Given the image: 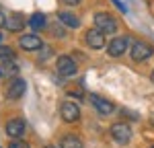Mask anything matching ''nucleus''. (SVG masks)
Listing matches in <instances>:
<instances>
[{
  "instance_id": "obj_1",
  "label": "nucleus",
  "mask_w": 154,
  "mask_h": 148,
  "mask_svg": "<svg viewBox=\"0 0 154 148\" xmlns=\"http://www.w3.org/2000/svg\"><path fill=\"white\" fill-rule=\"evenodd\" d=\"M93 23H95V27L99 29V31H103L105 35H111V33H115L117 31V19L111 14V12H105V11H101V12H97L95 14V19H93Z\"/></svg>"
},
{
  "instance_id": "obj_2",
  "label": "nucleus",
  "mask_w": 154,
  "mask_h": 148,
  "mask_svg": "<svg viewBox=\"0 0 154 148\" xmlns=\"http://www.w3.org/2000/svg\"><path fill=\"white\" fill-rule=\"evenodd\" d=\"M109 134H111V138H113L115 144L125 146V144H130V142H131L134 132H131V128H130V123H128V122H115L113 125H111Z\"/></svg>"
},
{
  "instance_id": "obj_3",
  "label": "nucleus",
  "mask_w": 154,
  "mask_h": 148,
  "mask_svg": "<svg viewBox=\"0 0 154 148\" xmlns=\"http://www.w3.org/2000/svg\"><path fill=\"white\" fill-rule=\"evenodd\" d=\"M154 56V45L152 43H148V41H142V39H138V41H134L130 48V58L134 62H146L148 58H152Z\"/></svg>"
},
{
  "instance_id": "obj_4",
  "label": "nucleus",
  "mask_w": 154,
  "mask_h": 148,
  "mask_svg": "<svg viewBox=\"0 0 154 148\" xmlns=\"http://www.w3.org/2000/svg\"><path fill=\"white\" fill-rule=\"evenodd\" d=\"M25 88H27V82L21 76H12L8 80V85H6V88H4V97L8 101H17V99H21L25 95Z\"/></svg>"
},
{
  "instance_id": "obj_5",
  "label": "nucleus",
  "mask_w": 154,
  "mask_h": 148,
  "mask_svg": "<svg viewBox=\"0 0 154 148\" xmlns=\"http://www.w3.org/2000/svg\"><path fill=\"white\" fill-rule=\"evenodd\" d=\"M130 37L128 35H121V37H113L109 43H107V54L111 58H121L128 49H130Z\"/></svg>"
},
{
  "instance_id": "obj_6",
  "label": "nucleus",
  "mask_w": 154,
  "mask_h": 148,
  "mask_svg": "<svg viewBox=\"0 0 154 148\" xmlns=\"http://www.w3.org/2000/svg\"><path fill=\"white\" fill-rule=\"evenodd\" d=\"M60 117L66 123H76L80 119V107H78V103H74L70 99L64 101V103L60 105Z\"/></svg>"
},
{
  "instance_id": "obj_7",
  "label": "nucleus",
  "mask_w": 154,
  "mask_h": 148,
  "mask_svg": "<svg viewBox=\"0 0 154 148\" xmlns=\"http://www.w3.org/2000/svg\"><path fill=\"white\" fill-rule=\"evenodd\" d=\"M2 27L6 31H11V33H19V31H23L27 27V19H25L23 12H8L4 17V25Z\"/></svg>"
},
{
  "instance_id": "obj_8",
  "label": "nucleus",
  "mask_w": 154,
  "mask_h": 148,
  "mask_svg": "<svg viewBox=\"0 0 154 148\" xmlns=\"http://www.w3.org/2000/svg\"><path fill=\"white\" fill-rule=\"evenodd\" d=\"M56 70H58L60 76H64V78H72L74 74L78 72V64L72 60L70 56H60L58 60H56Z\"/></svg>"
},
{
  "instance_id": "obj_9",
  "label": "nucleus",
  "mask_w": 154,
  "mask_h": 148,
  "mask_svg": "<svg viewBox=\"0 0 154 148\" xmlns=\"http://www.w3.org/2000/svg\"><path fill=\"white\" fill-rule=\"evenodd\" d=\"M88 103L95 107L97 113H101V115H111L113 111H115V105L109 101V99L101 97V95H97V93H91L88 95Z\"/></svg>"
},
{
  "instance_id": "obj_10",
  "label": "nucleus",
  "mask_w": 154,
  "mask_h": 148,
  "mask_svg": "<svg viewBox=\"0 0 154 148\" xmlns=\"http://www.w3.org/2000/svg\"><path fill=\"white\" fill-rule=\"evenodd\" d=\"M4 132L8 138H23L25 132H27V122L23 117H12L4 123Z\"/></svg>"
},
{
  "instance_id": "obj_11",
  "label": "nucleus",
  "mask_w": 154,
  "mask_h": 148,
  "mask_svg": "<svg viewBox=\"0 0 154 148\" xmlns=\"http://www.w3.org/2000/svg\"><path fill=\"white\" fill-rule=\"evenodd\" d=\"M105 41H107V35L103 31H99L97 27L88 29V31L84 33V43L91 49H103L105 48Z\"/></svg>"
},
{
  "instance_id": "obj_12",
  "label": "nucleus",
  "mask_w": 154,
  "mask_h": 148,
  "mask_svg": "<svg viewBox=\"0 0 154 148\" xmlns=\"http://www.w3.org/2000/svg\"><path fill=\"white\" fill-rule=\"evenodd\" d=\"M19 48L25 49V51H37V49L43 48V41L35 33H23L19 37Z\"/></svg>"
},
{
  "instance_id": "obj_13",
  "label": "nucleus",
  "mask_w": 154,
  "mask_h": 148,
  "mask_svg": "<svg viewBox=\"0 0 154 148\" xmlns=\"http://www.w3.org/2000/svg\"><path fill=\"white\" fill-rule=\"evenodd\" d=\"M58 21H60V25H64L66 29H78V27H80V19L72 11H60Z\"/></svg>"
},
{
  "instance_id": "obj_14",
  "label": "nucleus",
  "mask_w": 154,
  "mask_h": 148,
  "mask_svg": "<svg viewBox=\"0 0 154 148\" xmlns=\"http://www.w3.org/2000/svg\"><path fill=\"white\" fill-rule=\"evenodd\" d=\"M27 27H31L33 31H43V29H48V19H45V14H43V12H33V14L29 17V21H27Z\"/></svg>"
},
{
  "instance_id": "obj_15",
  "label": "nucleus",
  "mask_w": 154,
  "mask_h": 148,
  "mask_svg": "<svg viewBox=\"0 0 154 148\" xmlns=\"http://www.w3.org/2000/svg\"><path fill=\"white\" fill-rule=\"evenodd\" d=\"M60 148H84L80 136L76 134H64L60 138Z\"/></svg>"
},
{
  "instance_id": "obj_16",
  "label": "nucleus",
  "mask_w": 154,
  "mask_h": 148,
  "mask_svg": "<svg viewBox=\"0 0 154 148\" xmlns=\"http://www.w3.org/2000/svg\"><path fill=\"white\" fill-rule=\"evenodd\" d=\"M0 72H2V76H8V78L17 76V74H19V64H17V60L2 62V64H0Z\"/></svg>"
},
{
  "instance_id": "obj_17",
  "label": "nucleus",
  "mask_w": 154,
  "mask_h": 148,
  "mask_svg": "<svg viewBox=\"0 0 154 148\" xmlns=\"http://www.w3.org/2000/svg\"><path fill=\"white\" fill-rule=\"evenodd\" d=\"M17 54L11 45H0V62H6V60H14Z\"/></svg>"
},
{
  "instance_id": "obj_18",
  "label": "nucleus",
  "mask_w": 154,
  "mask_h": 148,
  "mask_svg": "<svg viewBox=\"0 0 154 148\" xmlns=\"http://www.w3.org/2000/svg\"><path fill=\"white\" fill-rule=\"evenodd\" d=\"M8 148H31L27 140H21V138H12L8 142Z\"/></svg>"
},
{
  "instance_id": "obj_19",
  "label": "nucleus",
  "mask_w": 154,
  "mask_h": 148,
  "mask_svg": "<svg viewBox=\"0 0 154 148\" xmlns=\"http://www.w3.org/2000/svg\"><path fill=\"white\" fill-rule=\"evenodd\" d=\"M111 2H113V4H115V6H117V8H119L121 12H128V8H125V4H123L121 0H111Z\"/></svg>"
},
{
  "instance_id": "obj_20",
  "label": "nucleus",
  "mask_w": 154,
  "mask_h": 148,
  "mask_svg": "<svg viewBox=\"0 0 154 148\" xmlns=\"http://www.w3.org/2000/svg\"><path fill=\"white\" fill-rule=\"evenodd\" d=\"M62 2H64L66 6H78V4H80L82 0H62Z\"/></svg>"
},
{
  "instance_id": "obj_21",
  "label": "nucleus",
  "mask_w": 154,
  "mask_h": 148,
  "mask_svg": "<svg viewBox=\"0 0 154 148\" xmlns=\"http://www.w3.org/2000/svg\"><path fill=\"white\" fill-rule=\"evenodd\" d=\"M4 17H6V14H4V12H2V6H0V27H2V25H4Z\"/></svg>"
},
{
  "instance_id": "obj_22",
  "label": "nucleus",
  "mask_w": 154,
  "mask_h": 148,
  "mask_svg": "<svg viewBox=\"0 0 154 148\" xmlns=\"http://www.w3.org/2000/svg\"><path fill=\"white\" fill-rule=\"evenodd\" d=\"M150 80H152V85H154V70L150 72Z\"/></svg>"
},
{
  "instance_id": "obj_23",
  "label": "nucleus",
  "mask_w": 154,
  "mask_h": 148,
  "mask_svg": "<svg viewBox=\"0 0 154 148\" xmlns=\"http://www.w3.org/2000/svg\"><path fill=\"white\" fill-rule=\"evenodd\" d=\"M43 148H60V146H54V144H48V146H43Z\"/></svg>"
},
{
  "instance_id": "obj_24",
  "label": "nucleus",
  "mask_w": 154,
  "mask_h": 148,
  "mask_svg": "<svg viewBox=\"0 0 154 148\" xmlns=\"http://www.w3.org/2000/svg\"><path fill=\"white\" fill-rule=\"evenodd\" d=\"M0 45H2V33H0Z\"/></svg>"
},
{
  "instance_id": "obj_25",
  "label": "nucleus",
  "mask_w": 154,
  "mask_h": 148,
  "mask_svg": "<svg viewBox=\"0 0 154 148\" xmlns=\"http://www.w3.org/2000/svg\"><path fill=\"white\" fill-rule=\"evenodd\" d=\"M0 78H2V72H0Z\"/></svg>"
},
{
  "instance_id": "obj_26",
  "label": "nucleus",
  "mask_w": 154,
  "mask_h": 148,
  "mask_svg": "<svg viewBox=\"0 0 154 148\" xmlns=\"http://www.w3.org/2000/svg\"><path fill=\"white\" fill-rule=\"evenodd\" d=\"M0 148H2V146H0Z\"/></svg>"
},
{
  "instance_id": "obj_27",
  "label": "nucleus",
  "mask_w": 154,
  "mask_h": 148,
  "mask_svg": "<svg viewBox=\"0 0 154 148\" xmlns=\"http://www.w3.org/2000/svg\"><path fill=\"white\" fill-rule=\"evenodd\" d=\"M152 148H154V146H152Z\"/></svg>"
}]
</instances>
